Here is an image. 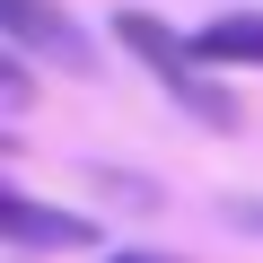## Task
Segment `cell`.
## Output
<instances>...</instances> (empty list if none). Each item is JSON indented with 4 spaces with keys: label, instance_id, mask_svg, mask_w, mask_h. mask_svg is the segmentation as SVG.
Segmentation results:
<instances>
[{
    "label": "cell",
    "instance_id": "6da1fadb",
    "mask_svg": "<svg viewBox=\"0 0 263 263\" xmlns=\"http://www.w3.org/2000/svg\"><path fill=\"white\" fill-rule=\"evenodd\" d=\"M114 35H123V53L141 62V70H158V88H167L193 123H211V132H237V123H246L237 97L193 62V35H176L167 18H149V9H114Z\"/></svg>",
    "mask_w": 263,
    "mask_h": 263
},
{
    "label": "cell",
    "instance_id": "7a4b0ae2",
    "mask_svg": "<svg viewBox=\"0 0 263 263\" xmlns=\"http://www.w3.org/2000/svg\"><path fill=\"white\" fill-rule=\"evenodd\" d=\"M0 44L27 53V62H53V70H70V79H97V62H105L62 0H0Z\"/></svg>",
    "mask_w": 263,
    "mask_h": 263
},
{
    "label": "cell",
    "instance_id": "3957f363",
    "mask_svg": "<svg viewBox=\"0 0 263 263\" xmlns=\"http://www.w3.org/2000/svg\"><path fill=\"white\" fill-rule=\"evenodd\" d=\"M0 246H18V254H79V246H105V237H97V219L35 202L27 184H0Z\"/></svg>",
    "mask_w": 263,
    "mask_h": 263
},
{
    "label": "cell",
    "instance_id": "277c9868",
    "mask_svg": "<svg viewBox=\"0 0 263 263\" xmlns=\"http://www.w3.org/2000/svg\"><path fill=\"white\" fill-rule=\"evenodd\" d=\"M193 62L202 70H263V9H219L193 27Z\"/></svg>",
    "mask_w": 263,
    "mask_h": 263
},
{
    "label": "cell",
    "instance_id": "5b68a950",
    "mask_svg": "<svg viewBox=\"0 0 263 263\" xmlns=\"http://www.w3.org/2000/svg\"><path fill=\"white\" fill-rule=\"evenodd\" d=\"M27 105H35V62L0 44V114H27Z\"/></svg>",
    "mask_w": 263,
    "mask_h": 263
},
{
    "label": "cell",
    "instance_id": "8992f818",
    "mask_svg": "<svg viewBox=\"0 0 263 263\" xmlns=\"http://www.w3.org/2000/svg\"><path fill=\"white\" fill-rule=\"evenodd\" d=\"M97 193H114V202H141V211H158V184L123 176V167H97Z\"/></svg>",
    "mask_w": 263,
    "mask_h": 263
},
{
    "label": "cell",
    "instance_id": "52a82bcc",
    "mask_svg": "<svg viewBox=\"0 0 263 263\" xmlns=\"http://www.w3.org/2000/svg\"><path fill=\"white\" fill-rule=\"evenodd\" d=\"M97 263H184V254H158V246H114V254H97Z\"/></svg>",
    "mask_w": 263,
    "mask_h": 263
},
{
    "label": "cell",
    "instance_id": "ba28073f",
    "mask_svg": "<svg viewBox=\"0 0 263 263\" xmlns=\"http://www.w3.org/2000/svg\"><path fill=\"white\" fill-rule=\"evenodd\" d=\"M228 219H237L246 237H263V193H246V202H228Z\"/></svg>",
    "mask_w": 263,
    "mask_h": 263
}]
</instances>
